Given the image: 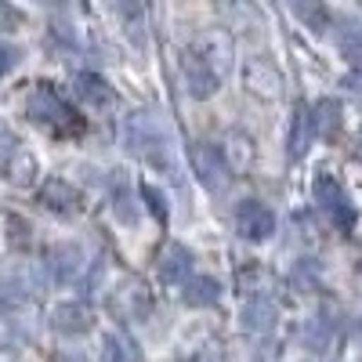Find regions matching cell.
Masks as SVG:
<instances>
[{"label":"cell","mask_w":362,"mask_h":362,"mask_svg":"<svg viewBox=\"0 0 362 362\" xmlns=\"http://www.w3.org/2000/svg\"><path fill=\"white\" fill-rule=\"evenodd\" d=\"M25 109H29V116H33L40 127H47L54 138H76V134L83 131L80 112H76L62 95H58L54 83H33Z\"/></svg>","instance_id":"obj_1"},{"label":"cell","mask_w":362,"mask_h":362,"mask_svg":"<svg viewBox=\"0 0 362 362\" xmlns=\"http://www.w3.org/2000/svg\"><path fill=\"white\" fill-rule=\"evenodd\" d=\"M192 167H196V177H199V185L210 189V192H218L225 181H228V160H225V148L214 145V141H199L192 148Z\"/></svg>","instance_id":"obj_2"},{"label":"cell","mask_w":362,"mask_h":362,"mask_svg":"<svg viewBox=\"0 0 362 362\" xmlns=\"http://www.w3.org/2000/svg\"><path fill=\"white\" fill-rule=\"evenodd\" d=\"M235 232L247 239V243H264V239L276 232V214L261 203V199H243L235 206Z\"/></svg>","instance_id":"obj_3"},{"label":"cell","mask_w":362,"mask_h":362,"mask_svg":"<svg viewBox=\"0 0 362 362\" xmlns=\"http://www.w3.org/2000/svg\"><path fill=\"white\" fill-rule=\"evenodd\" d=\"M315 199H319V206H322L341 228H351V225H355V206L348 203V192L341 189V181H337L334 174H319V177H315Z\"/></svg>","instance_id":"obj_4"},{"label":"cell","mask_w":362,"mask_h":362,"mask_svg":"<svg viewBox=\"0 0 362 362\" xmlns=\"http://www.w3.org/2000/svg\"><path fill=\"white\" fill-rule=\"evenodd\" d=\"M40 206L51 210L54 218H76L83 210V196L76 192V185H69L66 177H47L40 185Z\"/></svg>","instance_id":"obj_5"},{"label":"cell","mask_w":362,"mask_h":362,"mask_svg":"<svg viewBox=\"0 0 362 362\" xmlns=\"http://www.w3.org/2000/svg\"><path fill=\"white\" fill-rule=\"evenodd\" d=\"M112 308L124 315V319H148V312H153V293H148V286L134 276H127L124 283H119L112 290Z\"/></svg>","instance_id":"obj_6"},{"label":"cell","mask_w":362,"mask_h":362,"mask_svg":"<svg viewBox=\"0 0 362 362\" xmlns=\"http://www.w3.org/2000/svg\"><path fill=\"white\" fill-rule=\"evenodd\" d=\"M160 283L163 286H181V283H189L192 276V254L189 247H181L177 239H170V243L160 250Z\"/></svg>","instance_id":"obj_7"},{"label":"cell","mask_w":362,"mask_h":362,"mask_svg":"<svg viewBox=\"0 0 362 362\" xmlns=\"http://www.w3.org/2000/svg\"><path fill=\"white\" fill-rule=\"evenodd\" d=\"M51 326L58 329V334L80 337L95 326V312H90V305H80V300H62V305L51 308Z\"/></svg>","instance_id":"obj_8"},{"label":"cell","mask_w":362,"mask_h":362,"mask_svg":"<svg viewBox=\"0 0 362 362\" xmlns=\"http://www.w3.org/2000/svg\"><path fill=\"white\" fill-rule=\"evenodd\" d=\"M181 73H185V87H189V95L192 98H210L218 90V83H221V73H214L203 58L192 51V54H185V66H181Z\"/></svg>","instance_id":"obj_9"},{"label":"cell","mask_w":362,"mask_h":362,"mask_svg":"<svg viewBox=\"0 0 362 362\" xmlns=\"http://www.w3.org/2000/svg\"><path fill=\"white\" fill-rule=\"evenodd\" d=\"M0 170H4V181L11 189H29L37 181V156L29 148H11Z\"/></svg>","instance_id":"obj_10"},{"label":"cell","mask_w":362,"mask_h":362,"mask_svg":"<svg viewBox=\"0 0 362 362\" xmlns=\"http://www.w3.org/2000/svg\"><path fill=\"white\" fill-rule=\"evenodd\" d=\"M312 138H315V124H312V109L305 105V102H297L293 105V119H290V138H286V145H290V160H300L308 153V145H312Z\"/></svg>","instance_id":"obj_11"},{"label":"cell","mask_w":362,"mask_h":362,"mask_svg":"<svg viewBox=\"0 0 362 362\" xmlns=\"http://www.w3.org/2000/svg\"><path fill=\"white\" fill-rule=\"evenodd\" d=\"M247 87L257 98H276L279 87H283V76L268 58H254V62H247Z\"/></svg>","instance_id":"obj_12"},{"label":"cell","mask_w":362,"mask_h":362,"mask_svg":"<svg viewBox=\"0 0 362 362\" xmlns=\"http://www.w3.org/2000/svg\"><path fill=\"white\" fill-rule=\"evenodd\" d=\"M76 98H80L83 105H90V109H109V105L116 102L112 87H109L102 76H95V73H80V76H76Z\"/></svg>","instance_id":"obj_13"},{"label":"cell","mask_w":362,"mask_h":362,"mask_svg":"<svg viewBox=\"0 0 362 362\" xmlns=\"http://www.w3.org/2000/svg\"><path fill=\"white\" fill-rule=\"evenodd\" d=\"M218 297H221V283L210 276H196L185 283V305L189 308H210V305H218Z\"/></svg>","instance_id":"obj_14"},{"label":"cell","mask_w":362,"mask_h":362,"mask_svg":"<svg viewBox=\"0 0 362 362\" xmlns=\"http://www.w3.org/2000/svg\"><path fill=\"white\" fill-rule=\"evenodd\" d=\"M102 362H141V351L127 334H105L102 341Z\"/></svg>","instance_id":"obj_15"},{"label":"cell","mask_w":362,"mask_h":362,"mask_svg":"<svg viewBox=\"0 0 362 362\" xmlns=\"http://www.w3.org/2000/svg\"><path fill=\"white\" fill-rule=\"evenodd\" d=\"M312 124H315V134L334 138V134H337V127H341V102L322 98V102L312 109Z\"/></svg>","instance_id":"obj_16"},{"label":"cell","mask_w":362,"mask_h":362,"mask_svg":"<svg viewBox=\"0 0 362 362\" xmlns=\"http://www.w3.org/2000/svg\"><path fill=\"white\" fill-rule=\"evenodd\" d=\"M225 160H228V170H247L250 160H254V145L243 131H232L228 134V145H225Z\"/></svg>","instance_id":"obj_17"},{"label":"cell","mask_w":362,"mask_h":362,"mask_svg":"<svg viewBox=\"0 0 362 362\" xmlns=\"http://www.w3.org/2000/svg\"><path fill=\"white\" fill-rule=\"evenodd\" d=\"M272 322H276V305H272V300H254V305L243 312V326L247 329H257V334H261V329H272Z\"/></svg>","instance_id":"obj_18"},{"label":"cell","mask_w":362,"mask_h":362,"mask_svg":"<svg viewBox=\"0 0 362 362\" xmlns=\"http://www.w3.org/2000/svg\"><path fill=\"white\" fill-rule=\"evenodd\" d=\"M341 54L351 66H362V22H351L341 33Z\"/></svg>","instance_id":"obj_19"},{"label":"cell","mask_w":362,"mask_h":362,"mask_svg":"<svg viewBox=\"0 0 362 362\" xmlns=\"http://www.w3.org/2000/svg\"><path fill=\"white\" fill-rule=\"evenodd\" d=\"M54 257H58V268H62V272H58V279H73V272H76V257H80V250L76 247H58L54 250Z\"/></svg>","instance_id":"obj_20"},{"label":"cell","mask_w":362,"mask_h":362,"mask_svg":"<svg viewBox=\"0 0 362 362\" xmlns=\"http://www.w3.org/2000/svg\"><path fill=\"white\" fill-rule=\"evenodd\" d=\"M141 196L148 199V210L156 214V221H160V225H167V221H170V214H167V206H163V196H160L153 185H148V181H141Z\"/></svg>","instance_id":"obj_21"},{"label":"cell","mask_w":362,"mask_h":362,"mask_svg":"<svg viewBox=\"0 0 362 362\" xmlns=\"http://www.w3.org/2000/svg\"><path fill=\"white\" fill-rule=\"evenodd\" d=\"M8 228H11V247L15 250L29 243V232H33V228H29V221H18L15 214H8Z\"/></svg>","instance_id":"obj_22"},{"label":"cell","mask_w":362,"mask_h":362,"mask_svg":"<svg viewBox=\"0 0 362 362\" xmlns=\"http://www.w3.org/2000/svg\"><path fill=\"white\" fill-rule=\"evenodd\" d=\"M18 66V51L11 44H0V76H8Z\"/></svg>","instance_id":"obj_23"},{"label":"cell","mask_w":362,"mask_h":362,"mask_svg":"<svg viewBox=\"0 0 362 362\" xmlns=\"http://www.w3.org/2000/svg\"><path fill=\"white\" fill-rule=\"evenodd\" d=\"M293 11H297L300 18H305V22H315V29H322V25H326V11H322V8H305V4H297Z\"/></svg>","instance_id":"obj_24"},{"label":"cell","mask_w":362,"mask_h":362,"mask_svg":"<svg viewBox=\"0 0 362 362\" xmlns=\"http://www.w3.org/2000/svg\"><path fill=\"white\" fill-rule=\"evenodd\" d=\"M73 362H76V358H73Z\"/></svg>","instance_id":"obj_25"}]
</instances>
